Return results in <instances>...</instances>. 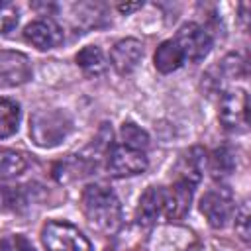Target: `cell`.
<instances>
[{"instance_id": "obj_1", "label": "cell", "mask_w": 251, "mask_h": 251, "mask_svg": "<svg viewBox=\"0 0 251 251\" xmlns=\"http://www.w3.org/2000/svg\"><path fill=\"white\" fill-rule=\"evenodd\" d=\"M82 212L96 231L114 233L122 226V204L104 184H88L82 190Z\"/></svg>"}, {"instance_id": "obj_2", "label": "cell", "mask_w": 251, "mask_h": 251, "mask_svg": "<svg viewBox=\"0 0 251 251\" xmlns=\"http://www.w3.org/2000/svg\"><path fill=\"white\" fill-rule=\"evenodd\" d=\"M73 129V120L63 110H37L29 118V137L39 147L59 145Z\"/></svg>"}, {"instance_id": "obj_3", "label": "cell", "mask_w": 251, "mask_h": 251, "mask_svg": "<svg viewBox=\"0 0 251 251\" xmlns=\"http://www.w3.org/2000/svg\"><path fill=\"white\" fill-rule=\"evenodd\" d=\"M41 239L47 251H92L90 241L67 222H47L41 229Z\"/></svg>"}, {"instance_id": "obj_4", "label": "cell", "mask_w": 251, "mask_h": 251, "mask_svg": "<svg viewBox=\"0 0 251 251\" xmlns=\"http://www.w3.org/2000/svg\"><path fill=\"white\" fill-rule=\"evenodd\" d=\"M200 212L216 229L226 227L235 214V202L227 188H210L200 200Z\"/></svg>"}, {"instance_id": "obj_5", "label": "cell", "mask_w": 251, "mask_h": 251, "mask_svg": "<svg viewBox=\"0 0 251 251\" xmlns=\"http://www.w3.org/2000/svg\"><path fill=\"white\" fill-rule=\"evenodd\" d=\"M149 161L145 151L139 149H131L126 145H114L108 153V173L116 178H126V176H135L141 175L147 169Z\"/></svg>"}, {"instance_id": "obj_6", "label": "cell", "mask_w": 251, "mask_h": 251, "mask_svg": "<svg viewBox=\"0 0 251 251\" xmlns=\"http://www.w3.org/2000/svg\"><path fill=\"white\" fill-rule=\"evenodd\" d=\"M175 41L180 47V51L184 55V61L188 59L192 63L202 61L210 53V49H212V37H210V33L202 25H198L194 22L182 24L178 27L176 35H175Z\"/></svg>"}, {"instance_id": "obj_7", "label": "cell", "mask_w": 251, "mask_h": 251, "mask_svg": "<svg viewBox=\"0 0 251 251\" xmlns=\"http://www.w3.org/2000/svg\"><path fill=\"white\" fill-rule=\"evenodd\" d=\"M220 122L229 131L247 129V92L241 88L226 90L220 100Z\"/></svg>"}, {"instance_id": "obj_8", "label": "cell", "mask_w": 251, "mask_h": 251, "mask_svg": "<svg viewBox=\"0 0 251 251\" xmlns=\"http://www.w3.org/2000/svg\"><path fill=\"white\" fill-rule=\"evenodd\" d=\"M31 63L20 51L2 49L0 51V84L2 86H20L31 78Z\"/></svg>"}, {"instance_id": "obj_9", "label": "cell", "mask_w": 251, "mask_h": 251, "mask_svg": "<svg viewBox=\"0 0 251 251\" xmlns=\"http://www.w3.org/2000/svg\"><path fill=\"white\" fill-rule=\"evenodd\" d=\"M24 37L33 47H37L41 51H47V49L57 47L63 41V29H61V25L55 20L41 18V20L31 22L29 25H25Z\"/></svg>"}, {"instance_id": "obj_10", "label": "cell", "mask_w": 251, "mask_h": 251, "mask_svg": "<svg viewBox=\"0 0 251 251\" xmlns=\"http://www.w3.org/2000/svg\"><path fill=\"white\" fill-rule=\"evenodd\" d=\"M141 57H143V45H141V41H137L133 37L120 39L110 51L112 67L120 75H129L131 71H135Z\"/></svg>"}, {"instance_id": "obj_11", "label": "cell", "mask_w": 251, "mask_h": 251, "mask_svg": "<svg viewBox=\"0 0 251 251\" xmlns=\"http://www.w3.org/2000/svg\"><path fill=\"white\" fill-rule=\"evenodd\" d=\"M192 190H194V186L186 180H180V178H176V182L171 188H165L163 212L169 220H182L186 216V212L190 210Z\"/></svg>"}, {"instance_id": "obj_12", "label": "cell", "mask_w": 251, "mask_h": 251, "mask_svg": "<svg viewBox=\"0 0 251 251\" xmlns=\"http://www.w3.org/2000/svg\"><path fill=\"white\" fill-rule=\"evenodd\" d=\"M165 206V188L161 186H149L141 198H139V206H137V222L141 226H151L155 224V220L159 218V214L163 212Z\"/></svg>"}, {"instance_id": "obj_13", "label": "cell", "mask_w": 251, "mask_h": 251, "mask_svg": "<svg viewBox=\"0 0 251 251\" xmlns=\"http://www.w3.org/2000/svg\"><path fill=\"white\" fill-rule=\"evenodd\" d=\"M153 61H155V69L159 73L169 75L184 63V55H182V51H180V47L176 45L175 39H167L157 47Z\"/></svg>"}, {"instance_id": "obj_14", "label": "cell", "mask_w": 251, "mask_h": 251, "mask_svg": "<svg viewBox=\"0 0 251 251\" xmlns=\"http://www.w3.org/2000/svg\"><path fill=\"white\" fill-rule=\"evenodd\" d=\"M202 165H204V153L200 147H192L188 153H184L180 157L178 163V178L190 182L192 186H196L202 178Z\"/></svg>"}, {"instance_id": "obj_15", "label": "cell", "mask_w": 251, "mask_h": 251, "mask_svg": "<svg viewBox=\"0 0 251 251\" xmlns=\"http://www.w3.org/2000/svg\"><path fill=\"white\" fill-rule=\"evenodd\" d=\"M76 63L88 76H98L106 71V57H104V53L98 45L82 47L76 53Z\"/></svg>"}, {"instance_id": "obj_16", "label": "cell", "mask_w": 251, "mask_h": 251, "mask_svg": "<svg viewBox=\"0 0 251 251\" xmlns=\"http://www.w3.org/2000/svg\"><path fill=\"white\" fill-rule=\"evenodd\" d=\"M27 167V157L22 151L0 147V180L22 175Z\"/></svg>"}, {"instance_id": "obj_17", "label": "cell", "mask_w": 251, "mask_h": 251, "mask_svg": "<svg viewBox=\"0 0 251 251\" xmlns=\"http://www.w3.org/2000/svg\"><path fill=\"white\" fill-rule=\"evenodd\" d=\"M20 127V106L10 98H0V137H10Z\"/></svg>"}, {"instance_id": "obj_18", "label": "cell", "mask_w": 251, "mask_h": 251, "mask_svg": "<svg viewBox=\"0 0 251 251\" xmlns=\"http://www.w3.org/2000/svg\"><path fill=\"white\" fill-rule=\"evenodd\" d=\"M27 206L24 186H0V212H22Z\"/></svg>"}, {"instance_id": "obj_19", "label": "cell", "mask_w": 251, "mask_h": 251, "mask_svg": "<svg viewBox=\"0 0 251 251\" xmlns=\"http://www.w3.org/2000/svg\"><path fill=\"white\" fill-rule=\"evenodd\" d=\"M120 135H122V145H126V147L139 149V151H145L149 147V135H147V131H143L139 126H135L131 122H127V124L122 126Z\"/></svg>"}, {"instance_id": "obj_20", "label": "cell", "mask_w": 251, "mask_h": 251, "mask_svg": "<svg viewBox=\"0 0 251 251\" xmlns=\"http://www.w3.org/2000/svg\"><path fill=\"white\" fill-rule=\"evenodd\" d=\"M233 165H235V161H233V155H231L229 149L222 147V149H216L214 151L212 165H210L214 176H226V175H229L233 171Z\"/></svg>"}, {"instance_id": "obj_21", "label": "cell", "mask_w": 251, "mask_h": 251, "mask_svg": "<svg viewBox=\"0 0 251 251\" xmlns=\"http://www.w3.org/2000/svg\"><path fill=\"white\" fill-rule=\"evenodd\" d=\"M20 22V12L12 2H0V33H10Z\"/></svg>"}, {"instance_id": "obj_22", "label": "cell", "mask_w": 251, "mask_h": 251, "mask_svg": "<svg viewBox=\"0 0 251 251\" xmlns=\"http://www.w3.org/2000/svg\"><path fill=\"white\" fill-rule=\"evenodd\" d=\"M0 251H35V247L25 235L14 233V235H6L0 241Z\"/></svg>"}, {"instance_id": "obj_23", "label": "cell", "mask_w": 251, "mask_h": 251, "mask_svg": "<svg viewBox=\"0 0 251 251\" xmlns=\"http://www.w3.org/2000/svg\"><path fill=\"white\" fill-rule=\"evenodd\" d=\"M235 231H237V235H239L245 243L249 241L251 227H249V206H247V202L241 204L239 210H235Z\"/></svg>"}, {"instance_id": "obj_24", "label": "cell", "mask_w": 251, "mask_h": 251, "mask_svg": "<svg viewBox=\"0 0 251 251\" xmlns=\"http://www.w3.org/2000/svg\"><path fill=\"white\" fill-rule=\"evenodd\" d=\"M137 8H141V2H137V4H120V6H118V10L124 12V14H127V12H131V10H137Z\"/></svg>"}]
</instances>
